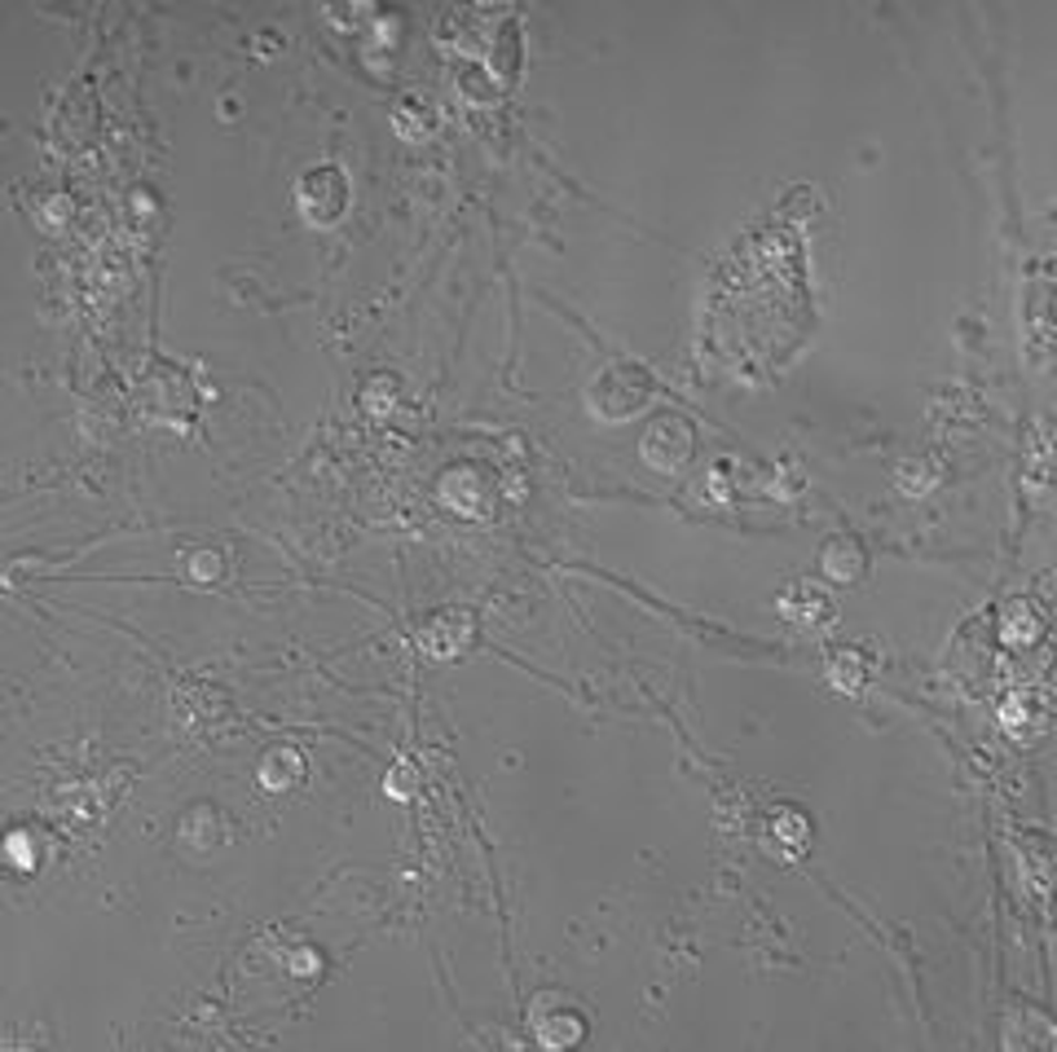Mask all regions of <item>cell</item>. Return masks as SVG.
<instances>
[{
  "mask_svg": "<svg viewBox=\"0 0 1057 1052\" xmlns=\"http://www.w3.org/2000/svg\"><path fill=\"white\" fill-rule=\"evenodd\" d=\"M296 203H300V212H305L309 226H336V221L345 217V208H349V181H345V172L331 168V163L309 168V172L300 177V186H296Z\"/></svg>",
  "mask_w": 1057,
  "mask_h": 1052,
  "instance_id": "6da1fadb",
  "label": "cell"
},
{
  "mask_svg": "<svg viewBox=\"0 0 1057 1052\" xmlns=\"http://www.w3.org/2000/svg\"><path fill=\"white\" fill-rule=\"evenodd\" d=\"M644 463L657 471H679L688 459H692V450H697V437H692V423L688 419H679V414H661V419H652V428L644 432Z\"/></svg>",
  "mask_w": 1057,
  "mask_h": 1052,
  "instance_id": "7a4b0ae2",
  "label": "cell"
},
{
  "mask_svg": "<svg viewBox=\"0 0 1057 1052\" xmlns=\"http://www.w3.org/2000/svg\"><path fill=\"white\" fill-rule=\"evenodd\" d=\"M529 1022H534V1035H538L542 1049H574V1044H582V1035H587V1018H582L578 1009H569L560 995L534 1000Z\"/></svg>",
  "mask_w": 1057,
  "mask_h": 1052,
  "instance_id": "3957f363",
  "label": "cell"
},
{
  "mask_svg": "<svg viewBox=\"0 0 1057 1052\" xmlns=\"http://www.w3.org/2000/svg\"><path fill=\"white\" fill-rule=\"evenodd\" d=\"M820 569L828 582H859L864 569H868V555L859 547V538H828L820 551Z\"/></svg>",
  "mask_w": 1057,
  "mask_h": 1052,
  "instance_id": "277c9868",
  "label": "cell"
},
{
  "mask_svg": "<svg viewBox=\"0 0 1057 1052\" xmlns=\"http://www.w3.org/2000/svg\"><path fill=\"white\" fill-rule=\"evenodd\" d=\"M780 612L789 617V621H798V625H820V621H832V599L824 594L820 585L811 582H798L785 590V599H780Z\"/></svg>",
  "mask_w": 1057,
  "mask_h": 1052,
  "instance_id": "5b68a950",
  "label": "cell"
},
{
  "mask_svg": "<svg viewBox=\"0 0 1057 1052\" xmlns=\"http://www.w3.org/2000/svg\"><path fill=\"white\" fill-rule=\"evenodd\" d=\"M807 841H811V828H807V819L798 811H780L776 823H771V832H767V850L785 854V859H798Z\"/></svg>",
  "mask_w": 1057,
  "mask_h": 1052,
  "instance_id": "8992f818",
  "label": "cell"
},
{
  "mask_svg": "<svg viewBox=\"0 0 1057 1052\" xmlns=\"http://www.w3.org/2000/svg\"><path fill=\"white\" fill-rule=\"evenodd\" d=\"M256 775H260V789L282 793V789H291V784L305 775V762H300L296 749H273V753H265V762H260Z\"/></svg>",
  "mask_w": 1057,
  "mask_h": 1052,
  "instance_id": "52a82bcc",
  "label": "cell"
},
{
  "mask_svg": "<svg viewBox=\"0 0 1057 1052\" xmlns=\"http://www.w3.org/2000/svg\"><path fill=\"white\" fill-rule=\"evenodd\" d=\"M1000 634H1005V643H1036V639H1040V617H1036V608H1031V603H1014V608L1005 612Z\"/></svg>",
  "mask_w": 1057,
  "mask_h": 1052,
  "instance_id": "ba28073f",
  "label": "cell"
},
{
  "mask_svg": "<svg viewBox=\"0 0 1057 1052\" xmlns=\"http://www.w3.org/2000/svg\"><path fill=\"white\" fill-rule=\"evenodd\" d=\"M859 679H864V661H859V652H837V657H832V688L855 692Z\"/></svg>",
  "mask_w": 1057,
  "mask_h": 1052,
  "instance_id": "9c48e42d",
  "label": "cell"
},
{
  "mask_svg": "<svg viewBox=\"0 0 1057 1052\" xmlns=\"http://www.w3.org/2000/svg\"><path fill=\"white\" fill-rule=\"evenodd\" d=\"M190 578H195V582H217V578H221V555H217V551L190 555Z\"/></svg>",
  "mask_w": 1057,
  "mask_h": 1052,
  "instance_id": "30bf717a",
  "label": "cell"
},
{
  "mask_svg": "<svg viewBox=\"0 0 1057 1052\" xmlns=\"http://www.w3.org/2000/svg\"><path fill=\"white\" fill-rule=\"evenodd\" d=\"M31 841H27V832H9V841H4V854H9V863L13 868H36V854L27 850Z\"/></svg>",
  "mask_w": 1057,
  "mask_h": 1052,
  "instance_id": "8fae6325",
  "label": "cell"
},
{
  "mask_svg": "<svg viewBox=\"0 0 1057 1052\" xmlns=\"http://www.w3.org/2000/svg\"><path fill=\"white\" fill-rule=\"evenodd\" d=\"M291 969H296V973H318V969H322V960H318V951H313V946H300V955L291 960Z\"/></svg>",
  "mask_w": 1057,
  "mask_h": 1052,
  "instance_id": "7c38bea8",
  "label": "cell"
}]
</instances>
